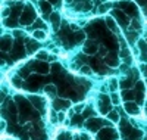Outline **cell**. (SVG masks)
Wrapping results in <instances>:
<instances>
[{
	"instance_id": "cell-8",
	"label": "cell",
	"mask_w": 147,
	"mask_h": 140,
	"mask_svg": "<svg viewBox=\"0 0 147 140\" xmlns=\"http://www.w3.org/2000/svg\"><path fill=\"white\" fill-rule=\"evenodd\" d=\"M38 6H40L41 12L46 14V15L52 14V10H53V6H52V3L49 2V0H38Z\"/></svg>"
},
{
	"instance_id": "cell-7",
	"label": "cell",
	"mask_w": 147,
	"mask_h": 140,
	"mask_svg": "<svg viewBox=\"0 0 147 140\" xmlns=\"http://www.w3.org/2000/svg\"><path fill=\"white\" fill-rule=\"evenodd\" d=\"M85 125H87L88 130H91L93 133H96L97 130H100L102 121H100V118H88V121L85 122Z\"/></svg>"
},
{
	"instance_id": "cell-1",
	"label": "cell",
	"mask_w": 147,
	"mask_h": 140,
	"mask_svg": "<svg viewBox=\"0 0 147 140\" xmlns=\"http://www.w3.org/2000/svg\"><path fill=\"white\" fill-rule=\"evenodd\" d=\"M32 21H35V10H34V7L30 3H27L25 9H24L22 14H21L19 24L21 25H31Z\"/></svg>"
},
{
	"instance_id": "cell-16",
	"label": "cell",
	"mask_w": 147,
	"mask_h": 140,
	"mask_svg": "<svg viewBox=\"0 0 147 140\" xmlns=\"http://www.w3.org/2000/svg\"><path fill=\"white\" fill-rule=\"evenodd\" d=\"M50 22H52V27L53 30H57L59 25H60V16L57 12H53V14H50Z\"/></svg>"
},
{
	"instance_id": "cell-25",
	"label": "cell",
	"mask_w": 147,
	"mask_h": 140,
	"mask_svg": "<svg viewBox=\"0 0 147 140\" xmlns=\"http://www.w3.org/2000/svg\"><path fill=\"white\" fill-rule=\"evenodd\" d=\"M12 84H13V87L19 88V87L22 86V80H21L19 77H13V78H12Z\"/></svg>"
},
{
	"instance_id": "cell-20",
	"label": "cell",
	"mask_w": 147,
	"mask_h": 140,
	"mask_svg": "<svg viewBox=\"0 0 147 140\" xmlns=\"http://www.w3.org/2000/svg\"><path fill=\"white\" fill-rule=\"evenodd\" d=\"M125 39L131 43V44H136V41H138V33L137 31H131L125 35Z\"/></svg>"
},
{
	"instance_id": "cell-22",
	"label": "cell",
	"mask_w": 147,
	"mask_h": 140,
	"mask_svg": "<svg viewBox=\"0 0 147 140\" xmlns=\"http://www.w3.org/2000/svg\"><path fill=\"white\" fill-rule=\"evenodd\" d=\"M35 58L38 59V60H43V62H46V60L50 59V56H49V53L46 52V50H38V52L35 53Z\"/></svg>"
},
{
	"instance_id": "cell-11",
	"label": "cell",
	"mask_w": 147,
	"mask_h": 140,
	"mask_svg": "<svg viewBox=\"0 0 147 140\" xmlns=\"http://www.w3.org/2000/svg\"><path fill=\"white\" fill-rule=\"evenodd\" d=\"M32 39L37 41H46L47 40V33L46 30H34L32 31Z\"/></svg>"
},
{
	"instance_id": "cell-30",
	"label": "cell",
	"mask_w": 147,
	"mask_h": 140,
	"mask_svg": "<svg viewBox=\"0 0 147 140\" xmlns=\"http://www.w3.org/2000/svg\"><path fill=\"white\" fill-rule=\"evenodd\" d=\"M49 2H50V3H57L59 0H49Z\"/></svg>"
},
{
	"instance_id": "cell-17",
	"label": "cell",
	"mask_w": 147,
	"mask_h": 140,
	"mask_svg": "<svg viewBox=\"0 0 147 140\" xmlns=\"http://www.w3.org/2000/svg\"><path fill=\"white\" fill-rule=\"evenodd\" d=\"M110 9H112V2H105V3H102L100 6H99V12H97V14L99 15H103V14H106V12H109Z\"/></svg>"
},
{
	"instance_id": "cell-24",
	"label": "cell",
	"mask_w": 147,
	"mask_h": 140,
	"mask_svg": "<svg viewBox=\"0 0 147 140\" xmlns=\"http://www.w3.org/2000/svg\"><path fill=\"white\" fill-rule=\"evenodd\" d=\"M80 74H81V75H91V74H93V71H91V68H90V67L82 65V67L80 68Z\"/></svg>"
},
{
	"instance_id": "cell-18",
	"label": "cell",
	"mask_w": 147,
	"mask_h": 140,
	"mask_svg": "<svg viewBox=\"0 0 147 140\" xmlns=\"http://www.w3.org/2000/svg\"><path fill=\"white\" fill-rule=\"evenodd\" d=\"M106 118L110 121V122H113V124H118L119 122V113L116 112V111H110L107 115H106Z\"/></svg>"
},
{
	"instance_id": "cell-15",
	"label": "cell",
	"mask_w": 147,
	"mask_h": 140,
	"mask_svg": "<svg viewBox=\"0 0 147 140\" xmlns=\"http://www.w3.org/2000/svg\"><path fill=\"white\" fill-rule=\"evenodd\" d=\"M34 69H35L37 72H38V74H43V75H44V74H47V72H49L50 67H49V63H47V62H41V60H40V62L34 67Z\"/></svg>"
},
{
	"instance_id": "cell-28",
	"label": "cell",
	"mask_w": 147,
	"mask_h": 140,
	"mask_svg": "<svg viewBox=\"0 0 147 140\" xmlns=\"http://www.w3.org/2000/svg\"><path fill=\"white\" fill-rule=\"evenodd\" d=\"M80 137H81V140H90V136H88L87 133H81Z\"/></svg>"
},
{
	"instance_id": "cell-31",
	"label": "cell",
	"mask_w": 147,
	"mask_h": 140,
	"mask_svg": "<svg viewBox=\"0 0 147 140\" xmlns=\"http://www.w3.org/2000/svg\"><path fill=\"white\" fill-rule=\"evenodd\" d=\"M144 112H146V115H147V105H146V108H144Z\"/></svg>"
},
{
	"instance_id": "cell-6",
	"label": "cell",
	"mask_w": 147,
	"mask_h": 140,
	"mask_svg": "<svg viewBox=\"0 0 147 140\" xmlns=\"http://www.w3.org/2000/svg\"><path fill=\"white\" fill-rule=\"evenodd\" d=\"M53 105H55L53 109H57V111H66V109L71 108L72 102H71L69 99H55Z\"/></svg>"
},
{
	"instance_id": "cell-10",
	"label": "cell",
	"mask_w": 147,
	"mask_h": 140,
	"mask_svg": "<svg viewBox=\"0 0 147 140\" xmlns=\"http://www.w3.org/2000/svg\"><path fill=\"white\" fill-rule=\"evenodd\" d=\"M27 52L30 53V55H34V53H37L38 52V41L37 40H27Z\"/></svg>"
},
{
	"instance_id": "cell-9",
	"label": "cell",
	"mask_w": 147,
	"mask_h": 140,
	"mask_svg": "<svg viewBox=\"0 0 147 140\" xmlns=\"http://www.w3.org/2000/svg\"><path fill=\"white\" fill-rule=\"evenodd\" d=\"M105 22H106V27H107L109 30H112L113 33H118V31H119V30H118V21H116L113 16H106Z\"/></svg>"
},
{
	"instance_id": "cell-23",
	"label": "cell",
	"mask_w": 147,
	"mask_h": 140,
	"mask_svg": "<svg viewBox=\"0 0 147 140\" xmlns=\"http://www.w3.org/2000/svg\"><path fill=\"white\" fill-rule=\"evenodd\" d=\"M110 102H112L113 106H118L121 103V97H119V94L116 92L115 93H110Z\"/></svg>"
},
{
	"instance_id": "cell-3",
	"label": "cell",
	"mask_w": 147,
	"mask_h": 140,
	"mask_svg": "<svg viewBox=\"0 0 147 140\" xmlns=\"http://www.w3.org/2000/svg\"><path fill=\"white\" fill-rule=\"evenodd\" d=\"M28 100L32 103V106L38 111H44V106H46V99L41 97V96H34V94H30L28 96Z\"/></svg>"
},
{
	"instance_id": "cell-14",
	"label": "cell",
	"mask_w": 147,
	"mask_h": 140,
	"mask_svg": "<svg viewBox=\"0 0 147 140\" xmlns=\"http://www.w3.org/2000/svg\"><path fill=\"white\" fill-rule=\"evenodd\" d=\"M43 92L49 96V97H56V94H57V90H56V86L55 84H46L44 86V88H43Z\"/></svg>"
},
{
	"instance_id": "cell-29",
	"label": "cell",
	"mask_w": 147,
	"mask_h": 140,
	"mask_svg": "<svg viewBox=\"0 0 147 140\" xmlns=\"http://www.w3.org/2000/svg\"><path fill=\"white\" fill-rule=\"evenodd\" d=\"M5 125H6V122H5V120H2V130H5Z\"/></svg>"
},
{
	"instance_id": "cell-12",
	"label": "cell",
	"mask_w": 147,
	"mask_h": 140,
	"mask_svg": "<svg viewBox=\"0 0 147 140\" xmlns=\"http://www.w3.org/2000/svg\"><path fill=\"white\" fill-rule=\"evenodd\" d=\"M105 62L109 67H118L119 65V56H116L115 53H109L105 59Z\"/></svg>"
},
{
	"instance_id": "cell-2",
	"label": "cell",
	"mask_w": 147,
	"mask_h": 140,
	"mask_svg": "<svg viewBox=\"0 0 147 140\" xmlns=\"http://www.w3.org/2000/svg\"><path fill=\"white\" fill-rule=\"evenodd\" d=\"M110 12H112V16L118 21L119 27H127V25L129 24V19H128L127 14H124L121 9H115V10H110Z\"/></svg>"
},
{
	"instance_id": "cell-13",
	"label": "cell",
	"mask_w": 147,
	"mask_h": 140,
	"mask_svg": "<svg viewBox=\"0 0 147 140\" xmlns=\"http://www.w3.org/2000/svg\"><path fill=\"white\" fill-rule=\"evenodd\" d=\"M12 47H13V40L9 35H3L2 37V50L3 52L5 50H12Z\"/></svg>"
},
{
	"instance_id": "cell-19",
	"label": "cell",
	"mask_w": 147,
	"mask_h": 140,
	"mask_svg": "<svg viewBox=\"0 0 147 140\" xmlns=\"http://www.w3.org/2000/svg\"><path fill=\"white\" fill-rule=\"evenodd\" d=\"M107 86H109V90L112 92V93L118 92V88L121 87V84L118 83V80H116V78H110V80H109V84H107Z\"/></svg>"
},
{
	"instance_id": "cell-21",
	"label": "cell",
	"mask_w": 147,
	"mask_h": 140,
	"mask_svg": "<svg viewBox=\"0 0 147 140\" xmlns=\"http://www.w3.org/2000/svg\"><path fill=\"white\" fill-rule=\"evenodd\" d=\"M140 28H141L140 19H137V18L131 19V22H129V30H131V31H137V30H140Z\"/></svg>"
},
{
	"instance_id": "cell-5",
	"label": "cell",
	"mask_w": 147,
	"mask_h": 140,
	"mask_svg": "<svg viewBox=\"0 0 147 140\" xmlns=\"http://www.w3.org/2000/svg\"><path fill=\"white\" fill-rule=\"evenodd\" d=\"M82 52L84 53H87V55H94L99 52V47H97V43L94 40H87V41H84V47H82Z\"/></svg>"
},
{
	"instance_id": "cell-27",
	"label": "cell",
	"mask_w": 147,
	"mask_h": 140,
	"mask_svg": "<svg viewBox=\"0 0 147 140\" xmlns=\"http://www.w3.org/2000/svg\"><path fill=\"white\" fill-rule=\"evenodd\" d=\"M25 35V33H24L22 30H13V37H16V39H21V37Z\"/></svg>"
},
{
	"instance_id": "cell-26",
	"label": "cell",
	"mask_w": 147,
	"mask_h": 140,
	"mask_svg": "<svg viewBox=\"0 0 147 140\" xmlns=\"http://www.w3.org/2000/svg\"><path fill=\"white\" fill-rule=\"evenodd\" d=\"M84 109H85V105H84V103H78V105L74 106V111H75V113H80V112H82Z\"/></svg>"
},
{
	"instance_id": "cell-4",
	"label": "cell",
	"mask_w": 147,
	"mask_h": 140,
	"mask_svg": "<svg viewBox=\"0 0 147 140\" xmlns=\"http://www.w3.org/2000/svg\"><path fill=\"white\" fill-rule=\"evenodd\" d=\"M124 109L127 113H129V115H138L140 113V106L136 100H131V102H125L124 103Z\"/></svg>"
}]
</instances>
